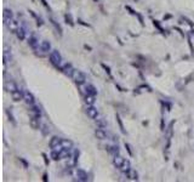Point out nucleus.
Returning a JSON list of instances; mask_svg holds the SVG:
<instances>
[{
	"mask_svg": "<svg viewBox=\"0 0 194 182\" xmlns=\"http://www.w3.org/2000/svg\"><path fill=\"white\" fill-rule=\"evenodd\" d=\"M75 174H77V177L79 181H87L89 180V175H87V172H85L84 170H81V169H78L77 171H75Z\"/></svg>",
	"mask_w": 194,
	"mask_h": 182,
	"instance_id": "423d86ee",
	"label": "nucleus"
},
{
	"mask_svg": "<svg viewBox=\"0 0 194 182\" xmlns=\"http://www.w3.org/2000/svg\"><path fill=\"white\" fill-rule=\"evenodd\" d=\"M11 95H12V99H14V101H21V100H23L24 99V95H23V91H21V90H16V91H14V92H11Z\"/></svg>",
	"mask_w": 194,
	"mask_h": 182,
	"instance_id": "ddd939ff",
	"label": "nucleus"
},
{
	"mask_svg": "<svg viewBox=\"0 0 194 182\" xmlns=\"http://www.w3.org/2000/svg\"><path fill=\"white\" fill-rule=\"evenodd\" d=\"M102 67H103V68H104V69H106V72H107V73H108V74H109V75H111V69H109V68H108V67H107V66H104V64H102Z\"/></svg>",
	"mask_w": 194,
	"mask_h": 182,
	"instance_id": "72a5a7b5",
	"label": "nucleus"
},
{
	"mask_svg": "<svg viewBox=\"0 0 194 182\" xmlns=\"http://www.w3.org/2000/svg\"><path fill=\"white\" fill-rule=\"evenodd\" d=\"M154 26L158 28V29H159V30H160V32H164V29L160 27V24H159V22H158V21H154Z\"/></svg>",
	"mask_w": 194,
	"mask_h": 182,
	"instance_id": "2f4dec72",
	"label": "nucleus"
},
{
	"mask_svg": "<svg viewBox=\"0 0 194 182\" xmlns=\"http://www.w3.org/2000/svg\"><path fill=\"white\" fill-rule=\"evenodd\" d=\"M29 124H30V126H32L33 129H40V118L34 117V115H30Z\"/></svg>",
	"mask_w": 194,
	"mask_h": 182,
	"instance_id": "1a4fd4ad",
	"label": "nucleus"
},
{
	"mask_svg": "<svg viewBox=\"0 0 194 182\" xmlns=\"http://www.w3.org/2000/svg\"><path fill=\"white\" fill-rule=\"evenodd\" d=\"M106 149L108 151V153H111V154H113V156H118V154H119V147H118V146L107 144V146H106Z\"/></svg>",
	"mask_w": 194,
	"mask_h": 182,
	"instance_id": "f3484780",
	"label": "nucleus"
},
{
	"mask_svg": "<svg viewBox=\"0 0 194 182\" xmlns=\"http://www.w3.org/2000/svg\"><path fill=\"white\" fill-rule=\"evenodd\" d=\"M85 90H86V95H94V96H96L97 90L94 85H91V84L85 85ZM86 95H85V96H86Z\"/></svg>",
	"mask_w": 194,
	"mask_h": 182,
	"instance_id": "2eb2a0df",
	"label": "nucleus"
},
{
	"mask_svg": "<svg viewBox=\"0 0 194 182\" xmlns=\"http://www.w3.org/2000/svg\"><path fill=\"white\" fill-rule=\"evenodd\" d=\"M2 16H4V22H5V23H7L9 21L14 18V14H12V11H11V10H9V9H4Z\"/></svg>",
	"mask_w": 194,
	"mask_h": 182,
	"instance_id": "f8f14e48",
	"label": "nucleus"
},
{
	"mask_svg": "<svg viewBox=\"0 0 194 182\" xmlns=\"http://www.w3.org/2000/svg\"><path fill=\"white\" fill-rule=\"evenodd\" d=\"M28 45L32 47V49H34V50H37L39 46V41H38V38L33 34L32 37H29V39H28Z\"/></svg>",
	"mask_w": 194,
	"mask_h": 182,
	"instance_id": "6e6552de",
	"label": "nucleus"
},
{
	"mask_svg": "<svg viewBox=\"0 0 194 182\" xmlns=\"http://www.w3.org/2000/svg\"><path fill=\"white\" fill-rule=\"evenodd\" d=\"M5 90L6 91H10V92H14V91H16L18 87H17V85L14 83V81H5Z\"/></svg>",
	"mask_w": 194,
	"mask_h": 182,
	"instance_id": "9d476101",
	"label": "nucleus"
},
{
	"mask_svg": "<svg viewBox=\"0 0 194 182\" xmlns=\"http://www.w3.org/2000/svg\"><path fill=\"white\" fill-rule=\"evenodd\" d=\"M130 169H131V168H130V162H129V160H125L124 164H123V166L120 168V170H121V171H124V174H125V172H127Z\"/></svg>",
	"mask_w": 194,
	"mask_h": 182,
	"instance_id": "393cba45",
	"label": "nucleus"
},
{
	"mask_svg": "<svg viewBox=\"0 0 194 182\" xmlns=\"http://www.w3.org/2000/svg\"><path fill=\"white\" fill-rule=\"evenodd\" d=\"M41 2H42V5H44V6H45L47 10H50V7L47 6V4H46V1H45V0H41Z\"/></svg>",
	"mask_w": 194,
	"mask_h": 182,
	"instance_id": "c9c22d12",
	"label": "nucleus"
},
{
	"mask_svg": "<svg viewBox=\"0 0 194 182\" xmlns=\"http://www.w3.org/2000/svg\"><path fill=\"white\" fill-rule=\"evenodd\" d=\"M61 142H62V140H61L59 137L54 136V137L51 139V141H50V147H51V148H56L58 144H61Z\"/></svg>",
	"mask_w": 194,
	"mask_h": 182,
	"instance_id": "4be33fe9",
	"label": "nucleus"
},
{
	"mask_svg": "<svg viewBox=\"0 0 194 182\" xmlns=\"http://www.w3.org/2000/svg\"><path fill=\"white\" fill-rule=\"evenodd\" d=\"M26 33H27V30H26L23 27H19L18 29L16 30V35H17V38H18L19 40H24V38H26Z\"/></svg>",
	"mask_w": 194,
	"mask_h": 182,
	"instance_id": "aec40b11",
	"label": "nucleus"
},
{
	"mask_svg": "<svg viewBox=\"0 0 194 182\" xmlns=\"http://www.w3.org/2000/svg\"><path fill=\"white\" fill-rule=\"evenodd\" d=\"M73 80L77 83L78 85H81V84H84L85 80H86V77H85V74L83 73V72H80V71H74V73H73Z\"/></svg>",
	"mask_w": 194,
	"mask_h": 182,
	"instance_id": "f03ea898",
	"label": "nucleus"
},
{
	"mask_svg": "<svg viewBox=\"0 0 194 182\" xmlns=\"http://www.w3.org/2000/svg\"><path fill=\"white\" fill-rule=\"evenodd\" d=\"M125 147H126V149H127V152H129V154H130V156H132L134 153H132V149H131V146H130L129 143H125Z\"/></svg>",
	"mask_w": 194,
	"mask_h": 182,
	"instance_id": "7c9ffc66",
	"label": "nucleus"
},
{
	"mask_svg": "<svg viewBox=\"0 0 194 182\" xmlns=\"http://www.w3.org/2000/svg\"><path fill=\"white\" fill-rule=\"evenodd\" d=\"M42 181H49V177H47V174H44V176H42Z\"/></svg>",
	"mask_w": 194,
	"mask_h": 182,
	"instance_id": "f704fd0d",
	"label": "nucleus"
},
{
	"mask_svg": "<svg viewBox=\"0 0 194 182\" xmlns=\"http://www.w3.org/2000/svg\"><path fill=\"white\" fill-rule=\"evenodd\" d=\"M125 162V159L121 157V156H114V159H113V164H114V166L118 168V169H120L121 166H123V164Z\"/></svg>",
	"mask_w": 194,
	"mask_h": 182,
	"instance_id": "9b49d317",
	"label": "nucleus"
},
{
	"mask_svg": "<svg viewBox=\"0 0 194 182\" xmlns=\"http://www.w3.org/2000/svg\"><path fill=\"white\" fill-rule=\"evenodd\" d=\"M50 157L52 158V160L57 162V160H59V159L62 158V154H61V152H59V151H56V149H52V152L50 153Z\"/></svg>",
	"mask_w": 194,
	"mask_h": 182,
	"instance_id": "412c9836",
	"label": "nucleus"
},
{
	"mask_svg": "<svg viewBox=\"0 0 194 182\" xmlns=\"http://www.w3.org/2000/svg\"><path fill=\"white\" fill-rule=\"evenodd\" d=\"M66 21H67V23H69V24H72V26H73V22H72V18H71V16L66 15Z\"/></svg>",
	"mask_w": 194,
	"mask_h": 182,
	"instance_id": "473e14b6",
	"label": "nucleus"
},
{
	"mask_svg": "<svg viewBox=\"0 0 194 182\" xmlns=\"http://www.w3.org/2000/svg\"><path fill=\"white\" fill-rule=\"evenodd\" d=\"M50 50H51V44H50L49 41H42V42L40 44V51H42L44 54L49 52Z\"/></svg>",
	"mask_w": 194,
	"mask_h": 182,
	"instance_id": "dca6fc26",
	"label": "nucleus"
},
{
	"mask_svg": "<svg viewBox=\"0 0 194 182\" xmlns=\"http://www.w3.org/2000/svg\"><path fill=\"white\" fill-rule=\"evenodd\" d=\"M86 113H87V115H89L91 119H94V120H96L97 118H98V111H97V108H95L94 106H87Z\"/></svg>",
	"mask_w": 194,
	"mask_h": 182,
	"instance_id": "20e7f679",
	"label": "nucleus"
},
{
	"mask_svg": "<svg viewBox=\"0 0 194 182\" xmlns=\"http://www.w3.org/2000/svg\"><path fill=\"white\" fill-rule=\"evenodd\" d=\"M5 24L10 28V30H12V32H15V33H16V30L19 28V23L16 20H14V18H12V20H10L7 23H5Z\"/></svg>",
	"mask_w": 194,
	"mask_h": 182,
	"instance_id": "0eeeda50",
	"label": "nucleus"
},
{
	"mask_svg": "<svg viewBox=\"0 0 194 182\" xmlns=\"http://www.w3.org/2000/svg\"><path fill=\"white\" fill-rule=\"evenodd\" d=\"M41 127H42V129H41V131H42V134H44V135H47V134L50 132V130L47 129V126H46V125H42Z\"/></svg>",
	"mask_w": 194,
	"mask_h": 182,
	"instance_id": "c756f323",
	"label": "nucleus"
},
{
	"mask_svg": "<svg viewBox=\"0 0 194 182\" xmlns=\"http://www.w3.org/2000/svg\"><path fill=\"white\" fill-rule=\"evenodd\" d=\"M85 103L87 106H94V103H95V96L94 95H86L85 96Z\"/></svg>",
	"mask_w": 194,
	"mask_h": 182,
	"instance_id": "5701e85b",
	"label": "nucleus"
},
{
	"mask_svg": "<svg viewBox=\"0 0 194 182\" xmlns=\"http://www.w3.org/2000/svg\"><path fill=\"white\" fill-rule=\"evenodd\" d=\"M51 23H52V26H54V27L56 28V30H57L58 33L61 34V33H62V30H61V27H59V26H58L57 23H56V22H55L54 20H51Z\"/></svg>",
	"mask_w": 194,
	"mask_h": 182,
	"instance_id": "c85d7f7f",
	"label": "nucleus"
},
{
	"mask_svg": "<svg viewBox=\"0 0 194 182\" xmlns=\"http://www.w3.org/2000/svg\"><path fill=\"white\" fill-rule=\"evenodd\" d=\"M23 95H24V101L26 103L28 104V106H33V104H35V99H34V96L29 92V91H23Z\"/></svg>",
	"mask_w": 194,
	"mask_h": 182,
	"instance_id": "39448f33",
	"label": "nucleus"
},
{
	"mask_svg": "<svg viewBox=\"0 0 194 182\" xmlns=\"http://www.w3.org/2000/svg\"><path fill=\"white\" fill-rule=\"evenodd\" d=\"M95 135H96V137L98 140H106V139H107V134H106L104 130L101 129V127H98L96 131H95Z\"/></svg>",
	"mask_w": 194,
	"mask_h": 182,
	"instance_id": "a211bd4d",
	"label": "nucleus"
},
{
	"mask_svg": "<svg viewBox=\"0 0 194 182\" xmlns=\"http://www.w3.org/2000/svg\"><path fill=\"white\" fill-rule=\"evenodd\" d=\"M61 144H62V147L66 148V149H72V148H73V143H72V141H69V140H62Z\"/></svg>",
	"mask_w": 194,
	"mask_h": 182,
	"instance_id": "b1692460",
	"label": "nucleus"
},
{
	"mask_svg": "<svg viewBox=\"0 0 194 182\" xmlns=\"http://www.w3.org/2000/svg\"><path fill=\"white\" fill-rule=\"evenodd\" d=\"M42 157H44V160H45V164L47 165V164H49V160H47V157H46V154H42Z\"/></svg>",
	"mask_w": 194,
	"mask_h": 182,
	"instance_id": "e433bc0d",
	"label": "nucleus"
},
{
	"mask_svg": "<svg viewBox=\"0 0 194 182\" xmlns=\"http://www.w3.org/2000/svg\"><path fill=\"white\" fill-rule=\"evenodd\" d=\"M78 159H79V151H74V153H73V165L74 166L78 164Z\"/></svg>",
	"mask_w": 194,
	"mask_h": 182,
	"instance_id": "cd10ccee",
	"label": "nucleus"
},
{
	"mask_svg": "<svg viewBox=\"0 0 194 182\" xmlns=\"http://www.w3.org/2000/svg\"><path fill=\"white\" fill-rule=\"evenodd\" d=\"M50 62H51L55 67H59V66H61L62 57H61V54L58 52L57 50H52V51H51V54H50Z\"/></svg>",
	"mask_w": 194,
	"mask_h": 182,
	"instance_id": "f257e3e1",
	"label": "nucleus"
},
{
	"mask_svg": "<svg viewBox=\"0 0 194 182\" xmlns=\"http://www.w3.org/2000/svg\"><path fill=\"white\" fill-rule=\"evenodd\" d=\"M74 68L71 63H66L64 66H62V72L67 75V77H73V73H74Z\"/></svg>",
	"mask_w": 194,
	"mask_h": 182,
	"instance_id": "7ed1b4c3",
	"label": "nucleus"
},
{
	"mask_svg": "<svg viewBox=\"0 0 194 182\" xmlns=\"http://www.w3.org/2000/svg\"><path fill=\"white\" fill-rule=\"evenodd\" d=\"M96 123H97V126L98 127H101V129H104V127H107V121L104 120V119H96Z\"/></svg>",
	"mask_w": 194,
	"mask_h": 182,
	"instance_id": "a878e982",
	"label": "nucleus"
},
{
	"mask_svg": "<svg viewBox=\"0 0 194 182\" xmlns=\"http://www.w3.org/2000/svg\"><path fill=\"white\" fill-rule=\"evenodd\" d=\"M115 118H116V121H118V124H119V127H120L121 132H123V134H125V127H124V125H123V121H121V119H120L119 114H116Z\"/></svg>",
	"mask_w": 194,
	"mask_h": 182,
	"instance_id": "bb28decb",
	"label": "nucleus"
},
{
	"mask_svg": "<svg viewBox=\"0 0 194 182\" xmlns=\"http://www.w3.org/2000/svg\"><path fill=\"white\" fill-rule=\"evenodd\" d=\"M125 175H126V177H129L130 180H138V174L136 172V170L134 169H130L127 172H125Z\"/></svg>",
	"mask_w": 194,
	"mask_h": 182,
	"instance_id": "6ab92c4d",
	"label": "nucleus"
},
{
	"mask_svg": "<svg viewBox=\"0 0 194 182\" xmlns=\"http://www.w3.org/2000/svg\"><path fill=\"white\" fill-rule=\"evenodd\" d=\"M30 115H34V117H38V118L41 117V109L39 108L37 104L30 106Z\"/></svg>",
	"mask_w": 194,
	"mask_h": 182,
	"instance_id": "4468645a",
	"label": "nucleus"
}]
</instances>
